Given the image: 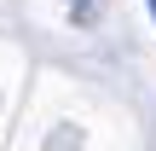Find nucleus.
Returning a JSON list of instances; mask_svg holds the SVG:
<instances>
[{"mask_svg":"<svg viewBox=\"0 0 156 151\" xmlns=\"http://www.w3.org/2000/svg\"><path fill=\"white\" fill-rule=\"evenodd\" d=\"M145 6H151V17H156V0H145Z\"/></svg>","mask_w":156,"mask_h":151,"instance_id":"1","label":"nucleus"}]
</instances>
